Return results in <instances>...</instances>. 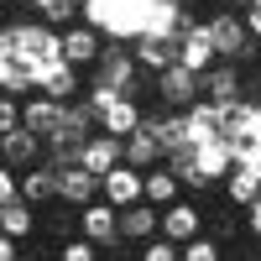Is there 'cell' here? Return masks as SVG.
I'll return each instance as SVG.
<instances>
[{
    "instance_id": "25",
    "label": "cell",
    "mask_w": 261,
    "mask_h": 261,
    "mask_svg": "<svg viewBox=\"0 0 261 261\" xmlns=\"http://www.w3.org/2000/svg\"><path fill=\"white\" fill-rule=\"evenodd\" d=\"M141 261H183V246H172V241H146V251H141Z\"/></svg>"
},
{
    "instance_id": "18",
    "label": "cell",
    "mask_w": 261,
    "mask_h": 261,
    "mask_svg": "<svg viewBox=\"0 0 261 261\" xmlns=\"http://www.w3.org/2000/svg\"><path fill=\"white\" fill-rule=\"evenodd\" d=\"M21 199L27 204H58V167H47V162H37L32 172H21Z\"/></svg>"
},
{
    "instance_id": "1",
    "label": "cell",
    "mask_w": 261,
    "mask_h": 261,
    "mask_svg": "<svg viewBox=\"0 0 261 261\" xmlns=\"http://www.w3.org/2000/svg\"><path fill=\"white\" fill-rule=\"evenodd\" d=\"M209 32H214V47H220V63H235V68H241V63L261 58V42L246 27L241 11H214L209 16Z\"/></svg>"
},
{
    "instance_id": "10",
    "label": "cell",
    "mask_w": 261,
    "mask_h": 261,
    "mask_svg": "<svg viewBox=\"0 0 261 261\" xmlns=\"http://www.w3.org/2000/svg\"><path fill=\"white\" fill-rule=\"evenodd\" d=\"M141 199H146V172H136L130 162H120L115 172H105V204L130 209V204H141Z\"/></svg>"
},
{
    "instance_id": "21",
    "label": "cell",
    "mask_w": 261,
    "mask_h": 261,
    "mask_svg": "<svg viewBox=\"0 0 261 261\" xmlns=\"http://www.w3.org/2000/svg\"><path fill=\"white\" fill-rule=\"evenodd\" d=\"M178 193H183V178H178L172 167H151V172H146V204L167 209V204H178Z\"/></svg>"
},
{
    "instance_id": "15",
    "label": "cell",
    "mask_w": 261,
    "mask_h": 261,
    "mask_svg": "<svg viewBox=\"0 0 261 261\" xmlns=\"http://www.w3.org/2000/svg\"><path fill=\"white\" fill-rule=\"evenodd\" d=\"M21 110H27V130H37L42 141H53L58 125H63V115H68V105H63V99H47V94H32Z\"/></svg>"
},
{
    "instance_id": "3",
    "label": "cell",
    "mask_w": 261,
    "mask_h": 261,
    "mask_svg": "<svg viewBox=\"0 0 261 261\" xmlns=\"http://www.w3.org/2000/svg\"><path fill=\"white\" fill-rule=\"evenodd\" d=\"M178 63L193 73H209V68H220V47H214V32H209V21H188L183 37H178Z\"/></svg>"
},
{
    "instance_id": "28",
    "label": "cell",
    "mask_w": 261,
    "mask_h": 261,
    "mask_svg": "<svg viewBox=\"0 0 261 261\" xmlns=\"http://www.w3.org/2000/svg\"><path fill=\"white\" fill-rule=\"evenodd\" d=\"M0 261H21V241H16V235L0 241Z\"/></svg>"
},
{
    "instance_id": "9",
    "label": "cell",
    "mask_w": 261,
    "mask_h": 261,
    "mask_svg": "<svg viewBox=\"0 0 261 261\" xmlns=\"http://www.w3.org/2000/svg\"><path fill=\"white\" fill-rule=\"evenodd\" d=\"M199 235H204V214H199V204L178 199V204H167V209H162V241L188 246V241H199Z\"/></svg>"
},
{
    "instance_id": "12",
    "label": "cell",
    "mask_w": 261,
    "mask_h": 261,
    "mask_svg": "<svg viewBox=\"0 0 261 261\" xmlns=\"http://www.w3.org/2000/svg\"><path fill=\"white\" fill-rule=\"evenodd\" d=\"M125 162V141L120 136H105V130H94L89 141H84V151H79V167H89V172H115Z\"/></svg>"
},
{
    "instance_id": "14",
    "label": "cell",
    "mask_w": 261,
    "mask_h": 261,
    "mask_svg": "<svg viewBox=\"0 0 261 261\" xmlns=\"http://www.w3.org/2000/svg\"><path fill=\"white\" fill-rule=\"evenodd\" d=\"M84 241H94V246H120V209L115 204H89V209H84Z\"/></svg>"
},
{
    "instance_id": "11",
    "label": "cell",
    "mask_w": 261,
    "mask_h": 261,
    "mask_svg": "<svg viewBox=\"0 0 261 261\" xmlns=\"http://www.w3.org/2000/svg\"><path fill=\"white\" fill-rule=\"evenodd\" d=\"M0 146H6V167H16V172H32L37 162H47V141H42L37 130H27V125H21V130H6V141H0Z\"/></svg>"
},
{
    "instance_id": "20",
    "label": "cell",
    "mask_w": 261,
    "mask_h": 261,
    "mask_svg": "<svg viewBox=\"0 0 261 261\" xmlns=\"http://www.w3.org/2000/svg\"><path fill=\"white\" fill-rule=\"evenodd\" d=\"M0 225H6V235H16V241H32L37 235V204H27V199H16V204H0Z\"/></svg>"
},
{
    "instance_id": "24",
    "label": "cell",
    "mask_w": 261,
    "mask_h": 261,
    "mask_svg": "<svg viewBox=\"0 0 261 261\" xmlns=\"http://www.w3.org/2000/svg\"><path fill=\"white\" fill-rule=\"evenodd\" d=\"M58 261H99V246L84 241V235H79V241H63L58 246Z\"/></svg>"
},
{
    "instance_id": "31",
    "label": "cell",
    "mask_w": 261,
    "mask_h": 261,
    "mask_svg": "<svg viewBox=\"0 0 261 261\" xmlns=\"http://www.w3.org/2000/svg\"><path fill=\"white\" fill-rule=\"evenodd\" d=\"M246 214H251V230L261 235V204H256V209H246Z\"/></svg>"
},
{
    "instance_id": "2",
    "label": "cell",
    "mask_w": 261,
    "mask_h": 261,
    "mask_svg": "<svg viewBox=\"0 0 261 261\" xmlns=\"http://www.w3.org/2000/svg\"><path fill=\"white\" fill-rule=\"evenodd\" d=\"M89 84H99V89H115V94H130L136 99L141 94V63H136V53L130 47H105V58L89 68Z\"/></svg>"
},
{
    "instance_id": "29",
    "label": "cell",
    "mask_w": 261,
    "mask_h": 261,
    "mask_svg": "<svg viewBox=\"0 0 261 261\" xmlns=\"http://www.w3.org/2000/svg\"><path fill=\"white\" fill-rule=\"evenodd\" d=\"M246 27H251V32H256V42H261V0H256V6L246 11Z\"/></svg>"
},
{
    "instance_id": "17",
    "label": "cell",
    "mask_w": 261,
    "mask_h": 261,
    "mask_svg": "<svg viewBox=\"0 0 261 261\" xmlns=\"http://www.w3.org/2000/svg\"><path fill=\"white\" fill-rule=\"evenodd\" d=\"M162 157H167V151H162V141H157V130H151V125H141L136 136H125V162L136 167V172L162 167Z\"/></svg>"
},
{
    "instance_id": "22",
    "label": "cell",
    "mask_w": 261,
    "mask_h": 261,
    "mask_svg": "<svg viewBox=\"0 0 261 261\" xmlns=\"http://www.w3.org/2000/svg\"><path fill=\"white\" fill-rule=\"evenodd\" d=\"M0 84H6V94L21 99V94H37V84L27 73V63H16V58H0Z\"/></svg>"
},
{
    "instance_id": "16",
    "label": "cell",
    "mask_w": 261,
    "mask_h": 261,
    "mask_svg": "<svg viewBox=\"0 0 261 261\" xmlns=\"http://www.w3.org/2000/svg\"><path fill=\"white\" fill-rule=\"evenodd\" d=\"M141 125H146V115H141V105L130 99V94H120L110 110L99 115V130H105V136H120V141H125V136H136Z\"/></svg>"
},
{
    "instance_id": "7",
    "label": "cell",
    "mask_w": 261,
    "mask_h": 261,
    "mask_svg": "<svg viewBox=\"0 0 261 261\" xmlns=\"http://www.w3.org/2000/svg\"><path fill=\"white\" fill-rule=\"evenodd\" d=\"M63 58H68L79 73H89L94 63L105 58V37H99V27H89V21L68 27V32H63Z\"/></svg>"
},
{
    "instance_id": "13",
    "label": "cell",
    "mask_w": 261,
    "mask_h": 261,
    "mask_svg": "<svg viewBox=\"0 0 261 261\" xmlns=\"http://www.w3.org/2000/svg\"><path fill=\"white\" fill-rule=\"evenodd\" d=\"M157 235H162V209L157 204H130V209H120V241H157Z\"/></svg>"
},
{
    "instance_id": "30",
    "label": "cell",
    "mask_w": 261,
    "mask_h": 261,
    "mask_svg": "<svg viewBox=\"0 0 261 261\" xmlns=\"http://www.w3.org/2000/svg\"><path fill=\"white\" fill-rule=\"evenodd\" d=\"M27 6H32V11H42V16H47L53 6H63V0H27Z\"/></svg>"
},
{
    "instance_id": "27",
    "label": "cell",
    "mask_w": 261,
    "mask_h": 261,
    "mask_svg": "<svg viewBox=\"0 0 261 261\" xmlns=\"http://www.w3.org/2000/svg\"><path fill=\"white\" fill-rule=\"evenodd\" d=\"M204 220H214V241H220V235H235V230H241V220H235V214H220V209H214V214H204Z\"/></svg>"
},
{
    "instance_id": "6",
    "label": "cell",
    "mask_w": 261,
    "mask_h": 261,
    "mask_svg": "<svg viewBox=\"0 0 261 261\" xmlns=\"http://www.w3.org/2000/svg\"><path fill=\"white\" fill-rule=\"evenodd\" d=\"M130 53H136L141 63V73H167V68H178V37H157V32H136V42H130Z\"/></svg>"
},
{
    "instance_id": "26",
    "label": "cell",
    "mask_w": 261,
    "mask_h": 261,
    "mask_svg": "<svg viewBox=\"0 0 261 261\" xmlns=\"http://www.w3.org/2000/svg\"><path fill=\"white\" fill-rule=\"evenodd\" d=\"M16 199H21V172L6 167V172H0V204H16Z\"/></svg>"
},
{
    "instance_id": "23",
    "label": "cell",
    "mask_w": 261,
    "mask_h": 261,
    "mask_svg": "<svg viewBox=\"0 0 261 261\" xmlns=\"http://www.w3.org/2000/svg\"><path fill=\"white\" fill-rule=\"evenodd\" d=\"M183 261H225V251H220V241H214V235H199V241L183 246Z\"/></svg>"
},
{
    "instance_id": "5",
    "label": "cell",
    "mask_w": 261,
    "mask_h": 261,
    "mask_svg": "<svg viewBox=\"0 0 261 261\" xmlns=\"http://www.w3.org/2000/svg\"><path fill=\"white\" fill-rule=\"evenodd\" d=\"M105 199V178L89 167H63L58 172V204H68V209H89Z\"/></svg>"
},
{
    "instance_id": "8",
    "label": "cell",
    "mask_w": 261,
    "mask_h": 261,
    "mask_svg": "<svg viewBox=\"0 0 261 261\" xmlns=\"http://www.w3.org/2000/svg\"><path fill=\"white\" fill-rule=\"evenodd\" d=\"M199 79H204V99H209V105H220V110L246 105V79H241L235 63H220V68H209V73H199Z\"/></svg>"
},
{
    "instance_id": "32",
    "label": "cell",
    "mask_w": 261,
    "mask_h": 261,
    "mask_svg": "<svg viewBox=\"0 0 261 261\" xmlns=\"http://www.w3.org/2000/svg\"><path fill=\"white\" fill-rule=\"evenodd\" d=\"M230 6H241V11H251V6H256V0H230Z\"/></svg>"
},
{
    "instance_id": "4",
    "label": "cell",
    "mask_w": 261,
    "mask_h": 261,
    "mask_svg": "<svg viewBox=\"0 0 261 261\" xmlns=\"http://www.w3.org/2000/svg\"><path fill=\"white\" fill-rule=\"evenodd\" d=\"M157 99L167 105V110H193V105L204 99V79L193 73V68H167V73H157Z\"/></svg>"
},
{
    "instance_id": "19",
    "label": "cell",
    "mask_w": 261,
    "mask_h": 261,
    "mask_svg": "<svg viewBox=\"0 0 261 261\" xmlns=\"http://www.w3.org/2000/svg\"><path fill=\"white\" fill-rule=\"evenodd\" d=\"M220 188H225V199H230L235 209H256V204H261V178H256L251 167H241V162H235V172H230Z\"/></svg>"
}]
</instances>
